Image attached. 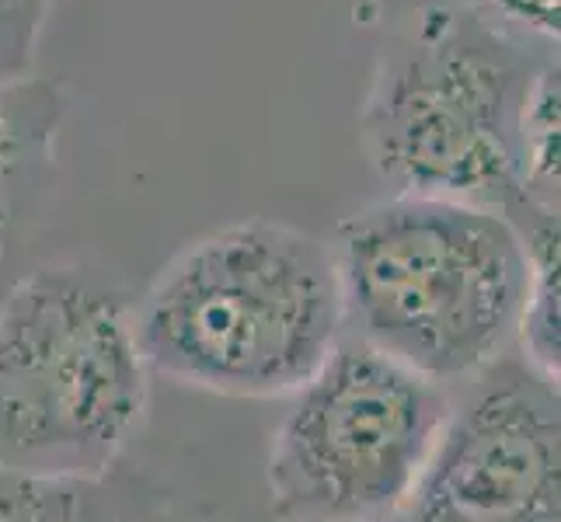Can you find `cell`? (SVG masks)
I'll return each mask as SVG.
<instances>
[{"label":"cell","mask_w":561,"mask_h":522,"mask_svg":"<svg viewBox=\"0 0 561 522\" xmlns=\"http://www.w3.org/2000/svg\"><path fill=\"white\" fill-rule=\"evenodd\" d=\"M519 188L534 212L558 220V63L540 73L527 105Z\"/></svg>","instance_id":"cell-10"},{"label":"cell","mask_w":561,"mask_h":522,"mask_svg":"<svg viewBox=\"0 0 561 522\" xmlns=\"http://www.w3.org/2000/svg\"><path fill=\"white\" fill-rule=\"evenodd\" d=\"M471 4L495 14L499 22H506L510 28L537 38V43L558 46L561 0H471Z\"/></svg>","instance_id":"cell-12"},{"label":"cell","mask_w":561,"mask_h":522,"mask_svg":"<svg viewBox=\"0 0 561 522\" xmlns=\"http://www.w3.org/2000/svg\"><path fill=\"white\" fill-rule=\"evenodd\" d=\"M289 397L265 456L276 522H394L454 408V386L350 335Z\"/></svg>","instance_id":"cell-5"},{"label":"cell","mask_w":561,"mask_h":522,"mask_svg":"<svg viewBox=\"0 0 561 522\" xmlns=\"http://www.w3.org/2000/svg\"><path fill=\"white\" fill-rule=\"evenodd\" d=\"M150 373L220 397H289L345 338L332 247L248 217L185 244L133 303Z\"/></svg>","instance_id":"cell-2"},{"label":"cell","mask_w":561,"mask_h":522,"mask_svg":"<svg viewBox=\"0 0 561 522\" xmlns=\"http://www.w3.org/2000/svg\"><path fill=\"white\" fill-rule=\"evenodd\" d=\"M0 522H185V515L158 474L119 460L88 477L0 471Z\"/></svg>","instance_id":"cell-8"},{"label":"cell","mask_w":561,"mask_h":522,"mask_svg":"<svg viewBox=\"0 0 561 522\" xmlns=\"http://www.w3.org/2000/svg\"><path fill=\"white\" fill-rule=\"evenodd\" d=\"M49 14L53 0H0V84L35 73Z\"/></svg>","instance_id":"cell-11"},{"label":"cell","mask_w":561,"mask_h":522,"mask_svg":"<svg viewBox=\"0 0 561 522\" xmlns=\"http://www.w3.org/2000/svg\"><path fill=\"white\" fill-rule=\"evenodd\" d=\"M558 46L510 28L471 0L412 11L387 35L359 105V143L394 196L502 212L534 237L558 227L519 188L524 119Z\"/></svg>","instance_id":"cell-1"},{"label":"cell","mask_w":561,"mask_h":522,"mask_svg":"<svg viewBox=\"0 0 561 522\" xmlns=\"http://www.w3.org/2000/svg\"><path fill=\"white\" fill-rule=\"evenodd\" d=\"M345 332L443 386L513 352L530 286V247L502 212L387 196L350 212L335 241Z\"/></svg>","instance_id":"cell-3"},{"label":"cell","mask_w":561,"mask_h":522,"mask_svg":"<svg viewBox=\"0 0 561 522\" xmlns=\"http://www.w3.org/2000/svg\"><path fill=\"white\" fill-rule=\"evenodd\" d=\"M150 404L133 303L105 268L43 265L0 300V471L88 477L126 460Z\"/></svg>","instance_id":"cell-4"},{"label":"cell","mask_w":561,"mask_h":522,"mask_svg":"<svg viewBox=\"0 0 561 522\" xmlns=\"http://www.w3.org/2000/svg\"><path fill=\"white\" fill-rule=\"evenodd\" d=\"M530 247V286L516 324V348L534 373L558 383L561 376V332H558V227L537 230Z\"/></svg>","instance_id":"cell-9"},{"label":"cell","mask_w":561,"mask_h":522,"mask_svg":"<svg viewBox=\"0 0 561 522\" xmlns=\"http://www.w3.org/2000/svg\"><path fill=\"white\" fill-rule=\"evenodd\" d=\"M558 383L502 356L454 391V408L394 522H558Z\"/></svg>","instance_id":"cell-6"},{"label":"cell","mask_w":561,"mask_h":522,"mask_svg":"<svg viewBox=\"0 0 561 522\" xmlns=\"http://www.w3.org/2000/svg\"><path fill=\"white\" fill-rule=\"evenodd\" d=\"M67 105L60 77L32 73L0 84V262L46 209Z\"/></svg>","instance_id":"cell-7"}]
</instances>
